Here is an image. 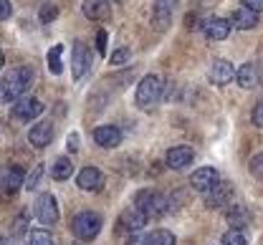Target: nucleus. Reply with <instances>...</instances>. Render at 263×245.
<instances>
[{
	"label": "nucleus",
	"instance_id": "24",
	"mask_svg": "<svg viewBox=\"0 0 263 245\" xmlns=\"http://www.w3.org/2000/svg\"><path fill=\"white\" fill-rule=\"evenodd\" d=\"M61 53H64V46H53L51 51H48V71L53 73V76H59V73H64V64H61Z\"/></svg>",
	"mask_w": 263,
	"mask_h": 245
},
{
	"label": "nucleus",
	"instance_id": "32",
	"mask_svg": "<svg viewBox=\"0 0 263 245\" xmlns=\"http://www.w3.org/2000/svg\"><path fill=\"white\" fill-rule=\"evenodd\" d=\"M251 119H253V124H256V127H263V101H258V104L253 106Z\"/></svg>",
	"mask_w": 263,
	"mask_h": 245
},
{
	"label": "nucleus",
	"instance_id": "9",
	"mask_svg": "<svg viewBox=\"0 0 263 245\" xmlns=\"http://www.w3.org/2000/svg\"><path fill=\"white\" fill-rule=\"evenodd\" d=\"M177 8V0H155L152 3V28L155 31H167L172 13Z\"/></svg>",
	"mask_w": 263,
	"mask_h": 245
},
{
	"label": "nucleus",
	"instance_id": "10",
	"mask_svg": "<svg viewBox=\"0 0 263 245\" xmlns=\"http://www.w3.org/2000/svg\"><path fill=\"white\" fill-rule=\"evenodd\" d=\"M230 200H233V187H230L228 182H223V179H218V182L205 192V205H208L210 210H218V208L228 205Z\"/></svg>",
	"mask_w": 263,
	"mask_h": 245
},
{
	"label": "nucleus",
	"instance_id": "35",
	"mask_svg": "<svg viewBox=\"0 0 263 245\" xmlns=\"http://www.w3.org/2000/svg\"><path fill=\"white\" fill-rule=\"evenodd\" d=\"M66 147H68V152L73 154L76 149H79V134L73 132V134H68V139H66Z\"/></svg>",
	"mask_w": 263,
	"mask_h": 245
},
{
	"label": "nucleus",
	"instance_id": "30",
	"mask_svg": "<svg viewBox=\"0 0 263 245\" xmlns=\"http://www.w3.org/2000/svg\"><path fill=\"white\" fill-rule=\"evenodd\" d=\"M41 177H43V165H38L31 175L26 177V190H35L41 185Z\"/></svg>",
	"mask_w": 263,
	"mask_h": 245
},
{
	"label": "nucleus",
	"instance_id": "21",
	"mask_svg": "<svg viewBox=\"0 0 263 245\" xmlns=\"http://www.w3.org/2000/svg\"><path fill=\"white\" fill-rule=\"evenodd\" d=\"M81 10H84V15H86L89 21H106V18L111 15L109 0H84Z\"/></svg>",
	"mask_w": 263,
	"mask_h": 245
},
{
	"label": "nucleus",
	"instance_id": "18",
	"mask_svg": "<svg viewBox=\"0 0 263 245\" xmlns=\"http://www.w3.org/2000/svg\"><path fill=\"white\" fill-rule=\"evenodd\" d=\"M230 28L233 26H230V21H226V18H208L205 26H202L208 40H226L230 35Z\"/></svg>",
	"mask_w": 263,
	"mask_h": 245
},
{
	"label": "nucleus",
	"instance_id": "19",
	"mask_svg": "<svg viewBox=\"0 0 263 245\" xmlns=\"http://www.w3.org/2000/svg\"><path fill=\"white\" fill-rule=\"evenodd\" d=\"M230 26L238 28V31H251V28L258 26V13H256L253 8H246V5H243V8H238V10L233 13Z\"/></svg>",
	"mask_w": 263,
	"mask_h": 245
},
{
	"label": "nucleus",
	"instance_id": "14",
	"mask_svg": "<svg viewBox=\"0 0 263 245\" xmlns=\"http://www.w3.org/2000/svg\"><path fill=\"white\" fill-rule=\"evenodd\" d=\"M76 185H79V190H84V192H101V187H104V175L99 172L97 167H84L79 177H76Z\"/></svg>",
	"mask_w": 263,
	"mask_h": 245
},
{
	"label": "nucleus",
	"instance_id": "4",
	"mask_svg": "<svg viewBox=\"0 0 263 245\" xmlns=\"http://www.w3.org/2000/svg\"><path fill=\"white\" fill-rule=\"evenodd\" d=\"M162 91H164V81L157 76V73H149L139 81L137 86V104L139 106H149V104H157L162 99Z\"/></svg>",
	"mask_w": 263,
	"mask_h": 245
},
{
	"label": "nucleus",
	"instance_id": "25",
	"mask_svg": "<svg viewBox=\"0 0 263 245\" xmlns=\"http://www.w3.org/2000/svg\"><path fill=\"white\" fill-rule=\"evenodd\" d=\"M228 222H230V228L243 230L251 222V217H248V212L243 210V208H233V210H228Z\"/></svg>",
	"mask_w": 263,
	"mask_h": 245
},
{
	"label": "nucleus",
	"instance_id": "27",
	"mask_svg": "<svg viewBox=\"0 0 263 245\" xmlns=\"http://www.w3.org/2000/svg\"><path fill=\"white\" fill-rule=\"evenodd\" d=\"M223 245H248L246 243V235L238 230V228H230L228 233L223 235V240H220Z\"/></svg>",
	"mask_w": 263,
	"mask_h": 245
},
{
	"label": "nucleus",
	"instance_id": "11",
	"mask_svg": "<svg viewBox=\"0 0 263 245\" xmlns=\"http://www.w3.org/2000/svg\"><path fill=\"white\" fill-rule=\"evenodd\" d=\"M177 243V238L170 233V230H152V233H147V235H139V233H132L127 245H175Z\"/></svg>",
	"mask_w": 263,
	"mask_h": 245
},
{
	"label": "nucleus",
	"instance_id": "38",
	"mask_svg": "<svg viewBox=\"0 0 263 245\" xmlns=\"http://www.w3.org/2000/svg\"><path fill=\"white\" fill-rule=\"evenodd\" d=\"M3 64H5V53L0 51V66H3Z\"/></svg>",
	"mask_w": 263,
	"mask_h": 245
},
{
	"label": "nucleus",
	"instance_id": "36",
	"mask_svg": "<svg viewBox=\"0 0 263 245\" xmlns=\"http://www.w3.org/2000/svg\"><path fill=\"white\" fill-rule=\"evenodd\" d=\"M243 5H246V8H253L256 13L263 10V0H243Z\"/></svg>",
	"mask_w": 263,
	"mask_h": 245
},
{
	"label": "nucleus",
	"instance_id": "5",
	"mask_svg": "<svg viewBox=\"0 0 263 245\" xmlns=\"http://www.w3.org/2000/svg\"><path fill=\"white\" fill-rule=\"evenodd\" d=\"M89 71H91V51L86 48V43L76 40L73 43V51H71V73H73V81H81Z\"/></svg>",
	"mask_w": 263,
	"mask_h": 245
},
{
	"label": "nucleus",
	"instance_id": "7",
	"mask_svg": "<svg viewBox=\"0 0 263 245\" xmlns=\"http://www.w3.org/2000/svg\"><path fill=\"white\" fill-rule=\"evenodd\" d=\"M43 101L41 99H35V96H21L15 104L10 106V114H13V119H18V121H31L35 116H41L43 114Z\"/></svg>",
	"mask_w": 263,
	"mask_h": 245
},
{
	"label": "nucleus",
	"instance_id": "2",
	"mask_svg": "<svg viewBox=\"0 0 263 245\" xmlns=\"http://www.w3.org/2000/svg\"><path fill=\"white\" fill-rule=\"evenodd\" d=\"M71 230L79 240H94L99 233H101V215L91 210L79 212L73 220H71Z\"/></svg>",
	"mask_w": 263,
	"mask_h": 245
},
{
	"label": "nucleus",
	"instance_id": "16",
	"mask_svg": "<svg viewBox=\"0 0 263 245\" xmlns=\"http://www.w3.org/2000/svg\"><path fill=\"white\" fill-rule=\"evenodd\" d=\"M218 179H220L218 170H213V167H200V170H195L193 177H190V187L197 190V192H208Z\"/></svg>",
	"mask_w": 263,
	"mask_h": 245
},
{
	"label": "nucleus",
	"instance_id": "17",
	"mask_svg": "<svg viewBox=\"0 0 263 245\" xmlns=\"http://www.w3.org/2000/svg\"><path fill=\"white\" fill-rule=\"evenodd\" d=\"M235 81L240 89H256L261 84V69L256 64H243L240 69H235Z\"/></svg>",
	"mask_w": 263,
	"mask_h": 245
},
{
	"label": "nucleus",
	"instance_id": "22",
	"mask_svg": "<svg viewBox=\"0 0 263 245\" xmlns=\"http://www.w3.org/2000/svg\"><path fill=\"white\" fill-rule=\"evenodd\" d=\"M0 182H3V190L8 195H15L21 187H26V172L21 167H10V170H5V175H3Z\"/></svg>",
	"mask_w": 263,
	"mask_h": 245
},
{
	"label": "nucleus",
	"instance_id": "26",
	"mask_svg": "<svg viewBox=\"0 0 263 245\" xmlns=\"http://www.w3.org/2000/svg\"><path fill=\"white\" fill-rule=\"evenodd\" d=\"M28 245H53V238L48 230H31L28 233Z\"/></svg>",
	"mask_w": 263,
	"mask_h": 245
},
{
	"label": "nucleus",
	"instance_id": "3",
	"mask_svg": "<svg viewBox=\"0 0 263 245\" xmlns=\"http://www.w3.org/2000/svg\"><path fill=\"white\" fill-rule=\"evenodd\" d=\"M137 205L147 212V217H164L172 210L170 197H164L162 192H155V190H142L137 195Z\"/></svg>",
	"mask_w": 263,
	"mask_h": 245
},
{
	"label": "nucleus",
	"instance_id": "23",
	"mask_svg": "<svg viewBox=\"0 0 263 245\" xmlns=\"http://www.w3.org/2000/svg\"><path fill=\"white\" fill-rule=\"evenodd\" d=\"M71 175H73V162H71L68 157H59V159L51 165V177H53V179L64 182V179H71Z\"/></svg>",
	"mask_w": 263,
	"mask_h": 245
},
{
	"label": "nucleus",
	"instance_id": "31",
	"mask_svg": "<svg viewBox=\"0 0 263 245\" xmlns=\"http://www.w3.org/2000/svg\"><path fill=\"white\" fill-rule=\"evenodd\" d=\"M248 170H251V175L263 179V152L261 154H256L253 159H251V165H248Z\"/></svg>",
	"mask_w": 263,
	"mask_h": 245
},
{
	"label": "nucleus",
	"instance_id": "8",
	"mask_svg": "<svg viewBox=\"0 0 263 245\" xmlns=\"http://www.w3.org/2000/svg\"><path fill=\"white\" fill-rule=\"evenodd\" d=\"M147 222H149V217L139 205H132L119 215V230H124V233H139Z\"/></svg>",
	"mask_w": 263,
	"mask_h": 245
},
{
	"label": "nucleus",
	"instance_id": "28",
	"mask_svg": "<svg viewBox=\"0 0 263 245\" xmlns=\"http://www.w3.org/2000/svg\"><path fill=\"white\" fill-rule=\"evenodd\" d=\"M38 18H41V23H53V21L59 18V8H56V5H51V3H46V5L41 8Z\"/></svg>",
	"mask_w": 263,
	"mask_h": 245
},
{
	"label": "nucleus",
	"instance_id": "29",
	"mask_svg": "<svg viewBox=\"0 0 263 245\" xmlns=\"http://www.w3.org/2000/svg\"><path fill=\"white\" fill-rule=\"evenodd\" d=\"M129 58H132V51H129V48H117V51L111 53V66H124Z\"/></svg>",
	"mask_w": 263,
	"mask_h": 245
},
{
	"label": "nucleus",
	"instance_id": "20",
	"mask_svg": "<svg viewBox=\"0 0 263 245\" xmlns=\"http://www.w3.org/2000/svg\"><path fill=\"white\" fill-rule=\"evenodd\" d=\"M51 139H53V124H51V121H38L35 127H31V132H28V141H31L33 147H38V149L48 147Z\"/></svg>",
	"mask_w": 263,
	"mask_h": 245
},
{
	"label": "nucleus",
	"instance_id": "12",
	"mask_svg": "<svg viewBox=\"0 0 263 245\" xmlns=\"http://www.w3.org/2000/svg\"><path fill=\"white\" fill-rule=\"evenodd\" d=\"M193 159H195V152L190 147H172L164 154V165L170 170H185L187 165H193Z\"/></svg>",
	"mask_w": 263,
	"mask_h": 245
},
{
	"label": "nucleus",
	"instance_id": "15",
	"mask_svg": "<svg viewBox=\"0 0 263 245\" xmlns=\"http://www.w3.org/2000/svg\"><path fill=\"white\" fill-rule=\"evenodd\" d=\"M94 141H97L101 149H114L122 144V132L119 127H111V124H104L94 129Z\"/></svg>",
	"mask_w": 263,
	"mask_h": 245
},
{
	"label": "nucleus",
	"instance_id": "13",
	"mask_svg": "<svg viewBox=\"0 0 263 245\" xmlns=\"http://www.w3.org/2000/svg\"><path fill=\"white\" fill-rule=\"evenodd\" d=\"M208 78H210V84H215V86H226V84H230V81L235 78V69H233L230 61L218 58V61H213V66L208 71Z\"/></svg>",
	"mask_w": 263,
	"mask_h": 245
},
{
	"label": "nucleus",
	"instance_id": "33",
	"mask_svg": "<svg viewBox=\"0 0 263 245\" xmlns=\"http://www.w3.org/2000/svg\"><path fill=\"white\" fill-rule=\"evenodd\" d=\"M13 15V5L10 0H0V21H8Z\"/></svg>",
	"mask_w": 263,
	"mask_h": 245
},
{
	"label": "nucleus",
	"instance_id": "37",
	"mask_svg": "<svg viewBox=\"0 0 263 245\" xmlns=\"http://www.w3.org/2000/svg\"><path fill=\"white\" fill-rule=\"evenodd\" d=\"M0 245H18L15 240H10V238H0Z\"/></svg>",
	"mask_w": 263,
	"mask_h": 245
},
{
	"label": "nucleus",
	"instance_id": "34",
	"mask_svg": "<svg viewBox=\"0 0 263 245\" xmlns=\"http://www.w3.org/2000/svg\"><path fill=\"white\" fill-rule=\"evenodd\" d=\"M97 48H99V53H101V56L106 53V31H99L97 33Z\"/></svg>",
	"mask_w": 263,
	"mask_h": 245
},
{
	"label": "nucleus",
	"instance_id": "1",
	"mask_svg": "<svg viewBox=\"0 0 263 245\" xmlns=\"http://www.w3.org/2000/svg\"><path fill=\"white\" fill-rule=\"evenodd\" d=\"M33 84V71L26 66H18L10 73H5V78H0V104H8V101H18L28 86Z\"/></svg>",
	"mask_w": 263,
	"mask_h": 245
},
{
	"label": "nucleus",
	"instance_id": "6",
	"mask_svg": "<svg viewBox=\"0 0 263 245\" xmlns=\"http://www.w3.org/2000/svg\"><path fill=\"white\" fill-rule=\"evenodd\" d=\"M33 212H35L38 222L53 225L59 220V202H56V197L51 192H41L38 200H35V205H33Z\"/></svg>",
	"mask_w": 263,
	"mask_h": 245
}]
</instances>
